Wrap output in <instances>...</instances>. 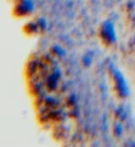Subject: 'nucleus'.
<instances>
[{
    "label": "nucleus",
    "mask_w": 135,
    "mask_h": 147,
    "mask_svg": "<svg viewBox=\"0 0 135 147\" xmlns=\"http://www.w3.org/2000/svg\"><path fill=\"white\" fill-rule=\"evenodd\" d=\"M110 79H111V83H112L113 90L117 98L119 99L127 98L128 95H129V89H128V85H127L126 81L123 79V75L113 67L110 71Z\"/></svg>",
    "instance_id": "obj_1"
},
{
    "label": "nucleus",
    "mask_w": 135,
    "mask_h": 147,
    "mask_svg": "<svg viewBox=\"0 0 135 147\" xmlns=\"http://www.w3.org/2000/svg\"><path fill=\"white\" fill-rule=\"evenodd\" d=\"M98 38L101 44L106 47H111L116 43V33L113 24L110 21H104L98 28Z\"/></svg>",
    "instance_id": "obj_2"
},
{
    "label": "nucleus",
    "mask_w": 135,
    "mask_h": 147,
    "mask_svg": "<svg viewBox=\"0 0 135 147\" xmlns=\"http://www.w3.org/2000/svg\"><path fill=\"white\" fill-rule=\"evenodd\" d=\"M34 9L32 0H16L12 9V14L16 18H25L30 16Z\"/></svg>",
    "instance_id": "obj_3"
},
{
    "label": "nucleus",
    "mask_w": 135,
    "mask_h": 147,
    "mask_svg": "<svg viewBox=\"0 0 135 147\" xmlns=\"http://www.w3.org/2000/svg\"><path fill=\"white\" fill-rule=\"evenodd\" d=\"M22 31H23V34L28 37H34L40 33L36 21H30L28 23H25L22 28Z\"/></svg>",
    "instance_id": "obj_4"
},
{
    "label": "nucleus",
    "mask_w": 135,
    "mask_h": 147,
    "mask_svg": "<svg viewBox=\"0 0 135 147\" xmlns=\"http://www.w3.org/2000/svg\"><path fill=\"white\" fill-rule=\"evenodd\" d=\"M57 84H58V79L55 77V75H50L46 80V83H44V86L46 88L51 92V90H55L56 87H57Z\"/></svg>",
    "instance_id": "obj_5"
},
{
    "label": "nucleus",
    "mask_w": 135,
    "mask_h": 147,
    "mask_svg": "<svg viewBox=\"0 0 135 147\" xmlns=\"http://www.w3.org/2000/svg\"><path fill=\"white\" fill-rule=\"evenodd\" d=\"M37 24H38V28H39V31L40 33H42V32H44V30L46 28V20L42 18H39L36 20Z\"/></svg>",
    "instance_id": "obj_6"
}]
</instances>
